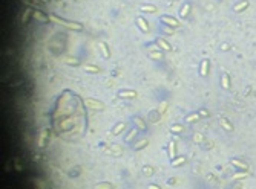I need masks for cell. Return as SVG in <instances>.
Instances as JSON below:
<instances>
[{
    "label": "cell",
    "instance_id": "cell-1",
    "mask_svg": "<svg viewBox=\"0 0 256 189\" xmlns=\"http://www.w3.org/2000/svg\"><path fill=\"white\" fill-rule=\"evenodd\" d=\"M49 20H51V21H55V23H58V25L68 26V28H71V29H75V31H81V29H83V26L80 25V23H75V21H68V20H63V18H60V17H57V15H51Z\"/></svg>",
    "mask_w": 256,
    "mask_h": 189
},
{
    "label": "cell",
    "instance_id": "cell-2",
    "mask_svg": "<svg viewBox=\"0 0 256 189\" xmlns=\"http://www.w3.org/2000/svg\"><path fill=\"white\" fill-rule=\"evenodd\" d=\"M84 104H86L89 108H94V110H103L104 108L103 102H98V101H94V99H84Z\"/></svg>",
    "mask_w": 256,
    "mask_h": 189
},
{
    "label": "cell",
    "instance_id": "cell-3",
    "mask_svg": "<svg viewBox=\"0 0 256 189\" xmlns=\"http://www.w3.org/2000/svg\"><path fill=\"white\" fill-rule=\"evenodd\" d=\"M230 163H232L233 166H236V168L242 169V171H247V169H248V165L245 163V162H242V160H238V159H230Z\"/></svg>",
    "mask_w": 256,
    "mask_h": 189
},
{
    "label": "cell",
    "instance_id": "cell-4",
    "mask_svg": "<svg viewBox=\"0 0 256 189\" xmlns=\"http://www.w3.org/2000/svg\"><path fill=\"white\" fill-rule=\"evenodd\" d=\"M118 96H120V98H135L137 91L135 90H120L118 91Z\"/></svg>",
    "mask_w": 256,
    "mask_h": 189
},
{
    "label": "cell",
    "instance_id": "cell-5",
    "mask_svg": "<svg viewBox=\"0 0 256 189\" xmlns=\"http://www.w3.org/2000/svg\"><path fill=\"white\" fill-rule=\"evenodd\" d=\"M155 43H157V44H158L159 47H161L163 50H172V46H170L166 40H163V38H157V41H155Z\"/></svg>",
    "mask_w": 256,
    "mask_h": 189
},
{
    "label": "cell",
    "instance_id": "cell-6",
    "mask_svg": "<svg viewBox=\"0 0 256 189\" xmlns=\"http://www.w3.org/2000/svg\"><path fill=\"white\" fill-rule=\"evenodd\" d=\"M199 73H201V76H207V73H209V60H202Z\"/></svg>",
    "mask_w": 256,
    "mask_h": 189
},
{
    "label": "cell",
    "instance_id": "cell-7",
    "mask_svg": "<svg viewBox=\"0 0 256 189\" xmlns=\"http://www.w3.org/2000/svg\"><path fill=\"white\" fill-rule=\"evenodd\" d=\"M161 21H164V23H166V25L175 26V28H177V26L179 25L177 20H175V18H172V17H169V15H163V17H161Z\"/></svg>",
    "mask_w": 256,
    "mask_h": 189
},
{
    "label": "cell",
    "instance_id": "cell-8",
    "mask_svg": "<svg viewBox=\"0 0 256 189\" xmlns=\"http://www.w3.org/2000/svg\"><path fill=\"white\" fill-rule=\"evenodd\" d=\"M137 23H138V26L141 28V31H143V32H149V26H147L146 20L143 18V17H138V18H137Z\"/></svg>",
    "mask_w": 256,
    "mask_h": 189
},
{
    "label": "cell",
    "instance_id": "cell-9",
    "mask_svg": "<svg viewBox=\"0 0 256 189\" xmlns=\"http://www.w3.org/2000/svg\"><path fill=\"white\" fill-rule=\"evenodd\" d=\"M221 85L224 89H230V81H228V75L227 73L221 75Z\"/></svg>",
    "mask_w": 256,
    "mask_h": 189
},
{
    "label": "cell",
    "instance_id": "cell-10",
    "mask_svg": "<svg viewBox=\"0 0 256 189\" xmlns=\"http://www.w3.org/2000/svg\"><path fill=\"white\" fill-rule=\"evenodd\" d=\"M134 122H135V125L140 128V131H144V130H146V123L141 121V117H135Z\"/></svg>",
    "mask_w": 256,
    "mask_h": 189
},
{
    "label": "cell",
    "instance_id": "cell-11",
    "mask_svg": "<svg viewBox=\"0 0 256 189\" xmlns=\"http://www.w3.org/2000/svg\"><path fill=\"white\" fill-rule=\"evenodd\" d=\"M147 143H149V140H147V139H143V140H140V142H137V145L134 147V149H143V148L147 147Z\"/></svg>",
    "mask_w": 256,
    "mask_h": 189
},
{
    "label": "cell",
    "instance_id": "cell-12",
    "mask_svg": "<svg viewBox=\"0 0 256 189\" xmlns=\"http://www.w3.org/2000/svg\"><path fill=\"white\" fill-rule=\"evenodd\" d=\"M46 137H48V131L45 130V131L41 133V137L39 139V147H40V148H43L45 145H46Z\"/></svg>",
    "mask_w": 256,
    "mask_h": 189
},
{
    "label": "cell",
    "instance_id": "cell-13",
    "mask_svg": "<svg viewBox=\"0 0 256 189\" xmlns=\"http://www.w3.org/2000/svg\"><path fill=\"white\" fill-rule=\"evenodd\" d=\"M247 5H248L247 0H242V2H239L238 5H235V11H236V12H239V11H242L244 8H247Z\"/></svg>",
    "mask_w": 256,
    "mask_h": 189
},
{
    "label": "cell",
    "instance_id": "cell-14",
    "mask_svg": "<svg viewBox=\"0 0 256 189\" xmlns=\"http://www.w3.org/2000/svg\"><path fill=\"white\" fill-rule=\"evenodd\" d=\"M219 123H221V127H224V128H226V130H227V131H232V130H233V127H232V123H230V122H228L227 119H221V121H219Z\"/></svg>",
    "mask_w": 256,
    "mask_h": 189
},
{
    "label": "cell",
    "instance_id": "cell-15",
    "mask_svg": "<svg viewBox=\"0 0 256 189\" xmlns=\"http://www.w3.org/2000/svg\"><path fill=\"white\" fill-rule=\"evenodd\" d=\"M65 63L69 64V66H78V60H77V58H72V57H66L65 58Z\"/></svg>",
    "mask_w": 256,
    "mask_h": 189
},
{
    "label": "cell",
    "instance_id": "cell-16",
    "mask_svg": "<svg viewBox=\"0 0 256 189\" xmlns=\"http://www.w3.org/2000/svg\"><path fill=\"white\" fill-rule=\"evenodd\" d=\"M95 189H114V186L110 183H98V185H95Z\"/></svg>",
    "mask_w": 256,
    "mask_h": 189
},
{
    "label": "cell",
    "instance_id": "cell-17",
    "mask_svg": "<svg viewBox=\"0 0 256 189\" xmlns=\"http://www.w3.org/2000/svg\"><path fill=\"white\" fill-rule=\"evenodd\" d=\"M186 162V157H178V159H173L172 160V166L175 168V166H179V165H183Z\"/></svg>",
    "mask_w": 256,
    "mask_h": 189
},
{
    "label": "cell",
    "instance_id": "cell-18",
    "mask_svg": "<svg viewBox=\"0 0 256 189\" xmlns=\"http://www.w3.org/2000/svg\"><path fill=\"white\" fill-rule=\"evenodd\" d=\"M169 157L173 160V157H175V142H170L169 143Z\"/></svg>",
    "mask_w": 256,
    "mask_h": 189
},
{
    "label": "cell",
    "instance_id": "cell-19",
    "mask_svg": "<svg viewBox=\"0 0 256 189\" xmlns=\"http://www.w3.org/2000/svg\"><path fill=\"white\" fill-rule=\"evenodd\" d=\"M100 50L103 52V57L104 58H109V50H108V46H106L104 43H101V44H100Z\"/></svg>",
    "mask_w": 256,
    "mask_h": 189
},
{
    "label": "cell",
    "instance_id": "cell-20",
    "mask_svg": "<svg viewBox=\"0 0 256 189\" xmlns=\"http://www.w3.org/2000/svg\"><path fill=\"white\" fill-rule=\"evenodd\" d=\"M199 117H201L199 113H195V115H190V116L186 117V121H187V122H195V121H198Z\"/></svg>",
    "mask_w": 256,
    "mask_h": 189
},
{
    "label": "cell",
    "instance_id": "cell-21",
    "mask_svg": "<svg viewBox=\"0 0 256 189\" xmlns=\"http://www.w3.org/2000/svg\"><path fill=\"white\" fill-rule=\"evenodd\" d=\"M84 69H86L89 73H98L100 72V69L97 66H89V64H88V66H84Z\"/></svg>",
    "mask_w": 256,
    "mask_h": 189
},
{
    "label": "cell",
    "instance_id": "cell-22",
    "mask_svg": "<svg viewBox=\"0 0 256 189\" xmlns=\"http://www.w3.org/2000/svg\"><path fill=\"white\" fill-rule=\"evenodd\" d=\"M34 17H35V18H39V20H41V21H48V20H49V18L46 17V15H43L41 12H39V11H35V12H34Z\"/></svg>",
    "mask_w": 256,
    "mask_h": 189
},
{
    "label": "cell",
    "instance_id": "cell-23",
    "mask_svg": "<svg viewBox=\"0 0 256 189\" xmlns=\"http://www.w3.org/2000/svg\"><path fill=\"white\" fill-rule=\"evenodd\" d=\"M124 127H126V125H124V123H123V122L117 123V127L114 128V134H115V136H117V134H120V133H121V130L124 128Z\"/></svg>",
    "mask_w": 256,
    "mask_h": 189
},
{
    "label": "cell",
    "instance_id": "cell-24",
    "mask_svg": "<svg viewBox=\"0 0 256 189\" xmlns=\"http://www.w3.org/2000/svg\"><path fill=\"white\" fill-rule=\"evenodd\" d=\"M141 11H150V12H155L157 8L153 6V5H143V6H141Z\"/></svg>",
    "mask_w": 256,
    "mask_h": 189
},
{
    "label": "cell",
    "instance_id": "cell-25",
    "mask_svg": "<svg viewBox=\"0 0 256 189\" xmlns=\"http://www.w3.org/2000/svg\"><path fill=\"white\" fill-rule=\"evenodd\" d=\"M137 133H138L137 130H130V133H129V134H127V136H126V142H130V140H132V139H134V137L137 136Z\"/></svg>",
    "mask_w": 256,
    "mask_h": 189
},
{
    "label": "cell",
    "instance_id": "cell-26",
    "mask_svg": "<svg viewBox=\"0 0 256 189\" xmlns=\"http://www.w3.org/2000/svg\"><path fill=\"white\" fill-rule=\"evenodd\" d=\"M189 9H190V6H189L187 3H186L184 6L181 8V12H179V14H181V17H186V15H187V12H189Z\"/></svg>",
    "mask_w": 256,
    "mask_h": 189
},
{
    "label": "cell",
    "instance_id": "cell-27",
    "mask_svg": "<svg viewBox=\"0 0 256 189\" xmlns=\"http://www.w3.org/2000/svg\"><path fill=\"white\" fill-rule=\"evenodd\" d=\"M183 125H173V127H170V131H173V133H181L183 131Z\"/></svg>",
    "mask_w": 256,
    "mask_h": 189
},
{
    "label": "cell",
    "instance_id": "cell-28",
    "mask_svg": "<svg viewBox=\"0 0 256 189\" xmlns=\"http://www.w3.org/2000/svg\"><path fill=\"white\" fill-rule=\"evenodd\" d=\"M143 171H144L146 175H152V174H153V169L150 168V166H144V168H143Z\"/></svg>",
    "mask_w": 256,
    "mask_h": 189
},
{
    "label": "cell",
    "instance_id": "cell-29",
    "mask_svg": "<svg viewBox=\"0 0 256 189\" xmlns=\"http://www.w3.org/2000/svg\"><path fill=\"white\" fill-rule=\"evenodd\" d=\"M244 177H247V171L241 172V174H235V175H233V179L236 180V179H244Z\"/></svg>",
    "mask_w": 256,
    "mask_h": 189
},
{
    "label": "cell",
    "instance_id": "cell-30",
    "mask_svg": "<svg viewBox=\"0 0 256 189\" xmlns=\"http://www.w3.org/2000/svg\"><path fill=\"white\" fill-rule=\"evenodd\" d=\"M29 12H31V9H26V11H25V14H23V17H22V21H23V23H25V21H26V18H28V15H29Z\"/></svg>",
    "mask_w": 256,
    "mask_h": 189
},
{
    "label": "cell",
    "instance_id": "cell-31",
    "mask_svg": "<svg viewBox=\"0 0 256 189\" xmlns=\"http://www.w3.org/2000/svg\"><path fill=\"white\" fill-rule=\"evenodd\" d=\"M150 57H153V58H155V60H158V58H161V53L155 52V53H150Z\"/></svg>",
    "mask_w": 256,
    "mask_h": 189
},
{
    "label": "cell",
    "instance_id": "cell-32",
    "mask_svg": "<svg viewBox=\"0 0 256 189\" xmlns=\"http://www.w3.org/2000/svg\"><path fill=\"white\" fill-rule=\"evenodd\" d=\"M147 189H159V186H157V185H149Z\"/></svg>",
    "mask_w": 256,
    "mask_h": 189
},
{
    "label": "cell",
    "instance_id": "cell-33",
    "mask_svg": "<svg viewBox=\"0 0 256 189\" xmlns=\"http://www.w3.org/2000/svg\"><path fill=\"white\" fill-rule=\"evenodd\" d=\"M195 140H196V142H201V140H202V136H199V134H196V136H195Z\"/></svg>",
    "mask_w": 256,
    "mask_h": 189
},
{
    "label": "cell",
    "instance_id": "cell-34",
    "mask_svg": "<svg viewBox=\"0 0 256 189\" xmlns=\"http://www.w3.org/2000/svg\"><path fill=\"white\" fill-rule=\"evenodd\" d=\"M164 110H166V104H161V108H159V111H161V113H163Z\"/></svg>",
    "mask_w": 256,
    "mask_h": 189
},
{
    "label": "cell",
    "instance_id": "cell-35",
    "mask_svg": "<svg viewBox=\"0 0 256 189\" xmlns=\"http://www.w3.org/2000/svg\"><path fill=\"white\" fill-rule=\"evenodd\" d=\"M199 115H202V116H207V115H209V113H207L206 110H202V111H199Z\"/></svg>",
    "mask_w": 256,
    "mask_h": 189
},
{
    "label": "cell",
    "instance_id": "cell-36",
    "mask_svg": "<svg viewBox=\"0 0 256 189\" xmlns=\"http://www.w3.org/2000/svg\"><path fill=\"white\" fill-rule=\"evenodd\" d=\"M45 2H46V0H45Z\"/></svg>",
    "mask_w": 256,
    "mask_h": 189
}]
</instances>
